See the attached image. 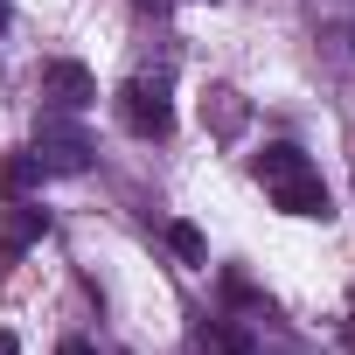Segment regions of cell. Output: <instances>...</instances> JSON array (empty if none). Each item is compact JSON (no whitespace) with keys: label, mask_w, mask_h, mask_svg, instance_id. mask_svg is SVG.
<instances>
[{"label":"cell","mask_w":355,"mask_h":355,"mask_svg":"<svg viewBox=\"0 0 355 355\" xmlns=\"http://www.w3.org/2000/svg\"><path fill=\"white\" fill-rule=\"evenodd\" d=\"M341 341H348V348H355V320H348V327H341Z\"/></svg>","instance_id":"30bf717a"},{"label":"cell","mask_w":355,"mask_h":355,"mask_svg":"<svg viewBox=\"0 0 355 355\" xmlns=\"http://www.w3.org/2000/svg\"><path fill=\"white\" fill-rule=\"evenodd\" d=\"M258 182H265V196H272V209H286V216H334L327 209V182H320V167L300 153V146H265L258 153Z\"/></svg>","instance_id":"6da1fadb"},{"label":"cell","mask_w":355,"mask_h":355,"mask_svg":"<svg viewBox=\"0 0 355 355\" xmlns=\"http://www.w3.org/2000/svg\"><path fill=\"white\" fill-rule=\"evenodd\" d=\"M119 119H125V132H132V139H167V132H174L167 84H160V77H132V84L119 91Z\"/></svg>","instance_id":"3957f363"},{"label":"cell","mask_w":355,"mask_h":355,"mask_svg":"<svg viewBox=\"0 0 355 355\" xmlns=\"http://www.w3.org/2000/svg\"><path fill=\"white\" fill-rule=\"evenodd\" d=\"M42 98H49V112H84V105H98V77L84 63L56 56V63H42Z\"/></svg>","instance_id":"277c9868"},{"label":"cell","mask_w":355,"mask_h":355,"mask_svg":"<svg viewBox=\"0 0 355 355\" xmlns=\"http://www.w3.org/2000/svg\"><path fill=\"white\" fill-rule=\"evenodd\" d=\"M28 153H35V167H42V174H84L98 146H91V132H84L70 112H42V119H35V146H28Z\"/></svg>","instance_id":"7a4b0ae2"},{"label":"cell","mask_w":355,"mask_h":355,"mask_svg":"<svg viewBox=\"0 0 355 355\" xmlns=\"http://www.w3.org/2000/svg\"><path fill=\"white\" fill-rule=\"evenodd\" d=\"M0 355H15V334H8V327H0Z\"/></svg>","instance_id":"9c48e42d"},{"label":"cell","mask_w":355,"mask_h":355,"mask_svg":"<svg viewBox=\"0 0 355 355\" xmlns=\"http://www.w3.org/2000/svg\"><path fill=\"white\" fill-rule=\"evenodd\" d=\"M8 237H15V244H35V237H42V216H35V209H21V216H15V230H8Z\"/></svg>","instance_id":"ba28073f"},{"label":"cell","mask_w":355,"mask_h":355,"mask_svg":"<svg viewBox=\"0 0 355 355\" xmlns=\"http://www.w3.org/2000/svg\"><path fill=\"white\" fill-rule=\"evenodd\" d=\"M35 174H42V167H35V153H28V160H8V167H0V182H8V189H28Z\"/></svg>","instance_id":"8992f818"},{"label":"cell","mask_w":355,"mask_h":355,"mask_svg":"<svg viewBox=\"0 0 355 355\" xmlns=\"http://www.w3.org/2000/svg\"><path fill=\"white\" fill-rule=\"evenodd\" d=\"M167 244H174V258H189V265H202V258H209V244H202V230H196V223H167Z\"/></svg>","instance_id":"5b68a950"},{"label":"cell","mask_w":355,"mask_h":355,"mask_svg":"<svg viewBox=\"0 0 355 355\" xmlns=\"http://www.w3.org/2000/svg\"><path fill=\"white\" fill-rule=\"evenodd\" d=\"M216 125H223V132H237V125H244V105H237L230 91H216Z\"/></svg>","instance_id":"52a82bcc"}]
</instances>
